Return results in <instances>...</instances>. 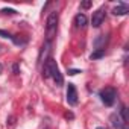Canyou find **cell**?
<instances>
[{"label": "cell", "mask_w": 129, "mask_h": 129, "mask_svg": "<svg viewBox=\"0 0 129 129\" xmlns=\"http://www.w3.org/2000/svg\"><path fill=\"white\" fill-rule=\"evenodd\" d=\"M58 12H50V15L46 20V32H47V41L52 43L53 35L56 34V26H58Z\"/></svg>", "instance_id": "obj_1"}, {"label": "cell", "mask_w": 129, "mask_h": 129, "mask_svg": "<svg viewBox=\"0 0 129 129\" xmlns=\"http://www.w3.org/2000/svg\"><path fill=\"white\" fill-rule=\"evenodd\" d=\"M102 56H105V50H96V52H93L91 53V59H99V58H102Z\"/></svg>", "instance_id": "obj_12"}, {"label": "cell", "mask_w": 129, "mask_h": 129, "mask_svg": "<svg viewBox=\"0 0 129 129\" xmlns=\"http://www.w3.org/2000/svg\"><path fill=\"white\" fill-rule=\"evenodd\" d=\"M120 112H121V115H120L121 120H123L124 123H127V109H126V106H121V111H120Z\"/></svg>", "instance_id": "obj_13"}, {"label": "cell", "mask_w": 129, "mask_h": 129, "mask_svg": "<svg viewBox=\"0 0 129 129\" xmlns=\"http://www.w3.org/2000/svg\"><path fill=\"white\" fill-rule=\"evenodd\" d=\"M43 76L47 79V78H52V73H50V67H49V64L47 61L44 62V66H43Z\"/></svg>", "instance_id": "obj_11"}, {"label": "cell", "mask_w": 129, "mask_h": 129, "mask_svg": "<svg viewBox=\"0 0 129 129\" xmlns=\"http://www.w3.org/2000/svg\"><path fill=\"white\" fill-rule=\"evenodd\" d=\"M121 129H127V124H126V123H124V124H123V126H121Z\"/></svg>", "instance_id": "obj_22"}, {"label": "cell", "mask_w": 129, "mask_h": 129, "mask_svg": "<svg viewBox=\"0 0 129 129\" xmlns=\"http://www.w3.org/2000/svg\"><path fill=\"white\" fill-rule=\"evenodd\" d=\"M81 73V70H69V75H78Z\"/></svg>", "instance_id": "obj_19"}, {"label": "cell", "mask_w": 129, "mask_h": 129, "mask_svg": "<svg viewBox=\"0 0 129 129\" xmlns=\"http://www.w3.org/2000/svg\"><path fill=\"white\" fill-rule=\"evenodd\" d=\"M105 20V9H99L93 14V18H91V24L93 27H99Z\"/></svg>", "instance_id": "obj_3"}, {"label": "cell", "mask_w": 129, "mask_h": 129, "mask_svg": "<svg viewBox=\"0 0 129 129\" xmlns=\"http://www.w3.org/2000/svg\"><path fill=\"white\" fill-rule=\"evenodd\" d=\"M91 5H93L91 0H85V2H82V3H81V8H82V9H90V8H91Z\"/></svg>", "instance_id": "obj_15"}, {"label": "cell", "mask_w": 129, "mask_h": 129, "mask_svg": "<svg viewBox=\"0 0 129 129\" xmlns=\"http://www.w3.org/2000/svg\"><path fill=\"white\" fill-rule=\"evenodd\" d=\"M108 43V35H99L94 40V47L97 50H105V44Z\"/></svg>", "instance_id": "obj_6"}, {"label": "cell", "mask_w": 129, "mask_h": 129, "mask_svg": "<svg viewBox=\"0 0 129 129\" xmlns=\"http://www.w3.org/2000/svg\"><path fill=\"white\" fill-rule=\"evenodd\" d=\"M15 120H17V118H15V115H9V117H8V120H6V124H8L9 127H14V126H15Z\"/></svg>", "instance_id": "obj_14"}, {"label": "cell", "mask_w": 129, "mask_h": 129, "mask_svg": "<svg viewBox=\"0 0 129 129\" xmlns=\"http://www.w3.org/2000/svg\"><path fill=\"white\" fill-rule=\"evenodd\" d=\"M129 11H127V8L124 6V5H120V6H115L114 9H112V14L114 15H124V14H127Z\"/></svg>", "instance_id": "obj_9"}, {"label": "cell", "mask_w": 129, "mask_h": 129, "mask_svg": "<svg viewBox=\"0 0 129 129\" xmlns=\"http://www.w3.org/2000/svg\"><path fill=\"white\" fill-rule=\"evenodd\" d=\"M100 97H102V102L106 105V106H111L114 102H115V97H117V93L114 88H105L100 91Z\"/></svg>", "instance_id": "obj_2"}, {"label": "cell", "mask_w": 129, "mask_h": 129, "mask_svg": "<svg viewBox=\"0 0 129 129\" xmlns=\"http://www.w3.org/2000/svg\"><path fill=\"white\" fill-rule=\"evenodd\" d=\"M52 78L55 79V82H56L58 85H62V82H64V78H62V75H61V72H59V70H56V72L52 75Z\"/></svg>", "instance_id": "obj_10"}, {"label": "cell", "mask_w": 129, "mask_h": 129, "mask_svg": "<svg viewBox=\"0 0 129 129\" xmlns=\"http://www.w3.org/2000/svg\"><path fill=\"white\" fill-rule=\"evenodd\" d=\"M87 23H88V20H87L85 14H78V15L75 17V24H76V27H85Z\"/></svg>", "instance_id": "obj_7"}, {"label": "cell", "mask_w": 129, "mask_h": 129, "mask_svg": "<svg viewBox=\"0 0 129 129\" xmlns=\"http://www.w3.org/2000/svg\"><path fill=\"white\" fill-rule=\"evenodd\" d=\"M0 12H2V14H5V15H12V14H15L17 11L15 9H11V8H5V9H2V11H0Z\"/></svg>", "instance_id": "obj_16"}, {"label": "cell", "mask_w": 129, "mask_h": 129, "mask_svg": "<svg viewBox=\"0 0 129 129\" xmlns=\"http://www.w3.org/2000/svg\"><path fill=\"white\" fill-rule=\"evenodd\" d=\"M46 129H49V127H46Z\"/></svg>", "instance_id": "obj_24"}, {"label": "cell", "mask_w": 129, "mask_h": 129, "mask_svg": "<svg viewBox=\"0 0 129 129\" xmlns=\"http://www.w3.org/2000/svg\"><path fill=\"white\" fill-rule=\"evenodd\" d=\"M96 129H108V127H105V126H97Z\"/></svg>", "instance_id": "obj_21"}, {"label": "cell", "mask_w": 129, "mask_h": 129, "mask_svg": "<svg viewBox=\"0 0 129 129\" xmlns=\"http://www.w3.org/2000/svg\"><path fill=\"white\" fill-rule=\"evenodd\" d=\"M50 47H52V43L46 41L44 46H43V49H41V53H40V62H43V61L46 59V56H47L49 52H50Z\"/></svg>", "instance_id": "obj_8"}, {"label": "cell", "mask_w": 129, "mask_h": 129, "mask_svg": "<svg viewBox=\"0 0 129 129\" xmlns=\"http://www.w3.org/2000/svg\"><path fill=\"white\" fill-rule=\"evenodd\" d=\"M0 37H3V38H12V35H11L9 32H6V30H2V29H0Z\"/></svg>", "instance_id": "obj_17"}, {"label": "cell", "mask_w": 129, "mask_h": 129, "mask_svg": "<svg viewBox=\"0 0 129 129\" xmlns=\"http://www.w3.org/2000/svg\"><path fill=\"white\" fill-rule=\"evenodd\" d=\"M3 72V66H2V64H0V73H2Z\"/></svg>", "instance_id": "obj_23"}, {"label": "cell", "mask_w": 129, "mask_h": 129, "mask_svg": "<svg viewBox=\"0 0 129 129\" xmlns=\"http://www.w3.org/2000/svg\"><path fill=\"white\" fill-rule=\"evenodd\" d=\"M12 73H14V75H18V73H20V69H18V64H14V66H12Z\"/></svg>", "instance_id": "obj_18"}, {"label": "cell", "mask_w": 129, "mask_h": 129, "mask_svg": "<svg viewBox=\"0 0 129 129\" xmlns=\"http://www.w3.org/2000/svg\"><path fill=\"white\" fill-rule=\"evenodd\" d=\"M66 117H67V118H73L75 114H73V112H66Z\"/></svg>", "instance_id": "obj_20"}, {"label": "cell", "mask_w": 129, "mask_h": 129, "mask_svg": "<svg viewBox=\"0 0 129 129\" xmlns=\"http://www.w3.org/2000/svg\"><path fill=\"white\" fill-rule=\"evenodd\" d=\"M109 121H111V124H112V127H115V129H121V126L124 124V121L121 120V117H120V114H117V112H114V114H111V117H109Z\"/></svg>", "instance_id": "obj_5"}, {"label": "cell", "mask_w": 129, "mask_h": 129, "mask_svg": "<svg viewBox=\"0 0 129 129\" xmlns=\"http://www.w3.org/2000/svg\"><path fill=\"white\" fill-rule=\"evenodd\" d=\"M67 102L70 105H76V102H78V91H76V87L73 84H69V88H67Z\"/></svg>", "instance_id": "obj_4"}]
</instances>
